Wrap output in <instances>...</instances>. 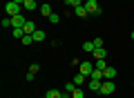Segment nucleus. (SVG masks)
Segmentation results:
<instances>
[{
    "label": "nucleus",
    "instance_id": "1",
    "mask_svg": "<svg viewBox=\"0 0 134 98\" xmlns=\"http://www.w3.org/2000/svg\"><path fill=\"white\" fill-rule=\"evenodd\" d=\"M5 11L9 14V18H14V16L23 14V5H18V2H14V0H9V2L5 5Z\"/></svg>",
    "mask_w": 134,
    "mask_h": 98
},
{
    "label": "nucleus",
    "instance_id": "2",
    "mask_svg": "<svg viewBox=\"0 0 134 98\" xmlns=\"http://www.w3.org/2000/svg\"><path fill=\"white\" fill-rule=\"evenodd\" d=\"M114 89H116L114 80H103V85H100V91H98V94H103V96H112V94H114Z\"/></svg>",
    "mask_w": 134,
    "mask_h": 98
},
{
    "label": "nucleus",
    "instance_id": "3",
    "mask_svg": "<svg viewBox=\"0 0 134 98\" xmlns=\"http://www.w3.org/2000/svg\"><path fill=\"white\" fill-rule=\"evenodd\" d=\"M78 71H81V74H85L87 78H92V74H94V62H90V60H83L81 65H78Z\"/></svg>",
    "mask_w": 134,
    "mask_h": 98
},
{
    "label": "nucleus",
    "instance_id": "4",
    "mask_svg": "<svg viewBox=\"0 0 134 98\" xmlns=\"http://www.w3.org/2000/svg\"><path fill=\"white\" fill-rule=\"evenodd\" d=\"M85 9L90 16H100V7H98L96 0H85Z\"/></svg>",
    "mask_w": 134,
    "mask_h": 98
},
{
    "label": "nucleus",
    "instance_id": "5",
    "mask_svg": "<svg viewBox=\"0 0 134 98\" xmlns=\"http://www.w3.org/2000/svg\"><path fill=\"white\" fill-rule=\"evenodd\" d=\"M100 85H103V80L90 78V83H87V89H90V91H100Z\"/></svg>",
    "mask_w": 134,
    "mask_h": 98
},
{
    "label": "nucleus",
    "instance_id": "6",
    "mask_svg": "<svg viewBox=\"0 0 134 98\" xmlns=\"http://www.w3.org/2000/svg\"><path fill=\"white\" fill-rule=\"evenodd\" d=\"M116 78V69L114 67H105V71H103V80H114Z\"/></svg>",
    "mask_w": 134,
    "mask_h": 98
},
{
    "label": "nucleus",
    "instance_id": "7",
    "mask_svg": "<svg viewBox=\"0 0 134 98\" xmlns=\"http://www.w3.org/2000/svg\"><path fill=\"white\" fill-rule=\"evenodd\" d=\"M25 22H27V20H25L23 14H18V16H14V18H11V25H14V27H25Z\"/></svg>",
    "mask_w": 134,
    "mask_h": 98
},
{
    "label": "nucleus",
    "instance_id": "8",
    "mask_svg": "<svg viewBox=\"0 0 134 98\" xmlns=\"http://www.w3.org/2000/svg\"><path fill=\"white\" fill-rule=\"evenodd\" d=\"M65 96V91H60V89H47V94H45V98H63Z\"/></svg>",
    "mask_w": 134,
    "mask_h": 98
},
{
    "label": "nucleus",
    "instance_id": "9",
    "mask_svg": "<svg viewBox=\"0 0 134 98\" xmlns=\"http://www.w3.org/2000/svg\"><path fill=\"white\" fill-rule=\"evenodd\" d=\"M23 9H27V11H36V9H38V0H25Z\"/></svg>",
    "mask_w": 134,
    "mask_h": 98
},
{
    "label": "nucleus",
    "instance_id": "10",
    "mask_svg": "<svg viewBox=\"0 0 134 98\" xmlns=\"http://www.w3.org/2000/svg\"><path fill=\"white\" fill-rule=\"evenodd\" d=\"M23 29H25V36H31V33L36 31V22H31V20H27Z\"/></svg>",
    "mask_w": 134,
    "mask_h": 98
},
{
    "label": "nucleus",
    "instance_id": "11",
    "mask_svg": "<svg viewBox=\"0 0 134 98\" xmlns=\"http://www.w3.org/2000/svg\"><path fill=\"white\" fill-rule=\"evenodd\" d=\"M31 36H34V40H36V42H43L45 38H47V33H45L43 29H36V31H34Z\"/></svg>",
    "mask_w": 134,
    "mask_h": 98
},
{
    "label": "nucleus",
    "instance_id": "12",
    "mask_svg": "<svg viewBox=\"0 0 134 98\" xmlns=\"http://www.w3.org/2000/svg\"><path fill=\"white\" fill-rule=\"evenodd\" d=\"M105 56H107V51L103 49V47H98V49H94V58H96V60H105Z\"/></svg>",
    "mask_w": 134,
    "mask_h": 98
},
{
    "label": "nucleus",
    "instance_id": "13",
    "mask_svg": "<svg viewBox=\"0 0 134 98\" xmlns=\"http://www.w3.org/2000/svg\"><path fill=\"white\" fill-rule=\"evenodd\" d=\"M40 16H47V18L52 16V7H49L47 2H43V5H40Z\"/></svg>",
    "mask_w": 134,
    "mask_h": 98
},
{
    "label": "nucleus",
    "instance_id": "14",
    "mask_svg": "<svg viewBox=\"0 0 134 98\" xmlns=\"http://www.w3.org/2000/svg\"><path fill=\"white\" fill-rule=\"evenodd\" d=\"M74 14H76L78 18H85V16H90V14H87V9H85V5H81V7H76V9H74Z\"/></svg>",
    "mask_w": 134,
    "mask_h": 98
},
{
    "label": "nucleus",
    "instance_id": "15",
    "mask_svg": "<svg viewBox=\"0 0 134 98\" xmlns=\"http://www.w3.org/2000/svg\"><path fill=\"white\" fill-rule=\"evenodd\" d=\"M94 49H96V47H94V42H90V40H87V42H83V51L94 54Z\"/></svg>",
    "mask_w": 134,
    "mask_h": 98
},
{
    "label": "nucleus",
    "instance_id": "16",
    "mask_svg": "<svg viewBox=\"0 0 134 98\" xmlns=\"http://www.w3.org/2000/svg\"><path fill=\"white\" fill-rule=\"evenodd\" d=\"M69 96H72V98H85V91H83L81 87H76L72 94H69Z\"/></svg>",
    "mask_w": 134,
    "mask_h": 98
},
{
    "label": "nucleus",
    "instance_id": "17",
    "mask_svg": "<svg viewBox=\"0 0 134 98\" xmlns=\"http://www.w3.org/2000/svg\"><path fill=\"white\" fill-rule=\"evenodd\" d=\"M11 33H14V38H23L25 36V29L23 27H14V29H11Z\"/></svg>",
    "mask_w": 134,
    "mask_h": 98
},
{
    "label": "nucleus",
    "instance_id": "18",
    "mask_svg": "<svg viewBox=\"0 0 134 98\" xmlns=\"http://www.w3.org/2000/svg\"><path fill=\"white\" fill-rule=\"evenodd\" d=\"M76 87H78L76 83H65V87H63V89H65V94H72V91H74Z\"/></svg>",
    "mask_w": 134,
    "mask_h": 98
},
{
    "label": "nucleus",
    "instance_id": "19",
    "mask_svg": "<svg viewBox=\"0 0 134 98\" xmlns=\"http://www.w3.org/2000/svg\"><path fill=\"white\" fill-rule=\"evenodd\" d=\"M85 80H87V76L78 71V74H76V78H74V83H76V85H83V83H85Z\"/></svg>",
    "mask_w": 134,
    "mask_h": 98
},
{
    "label": "nucleus",
    "instance_id": "20",
    "mask_svg": "<svg viewBox=\"0 0 134 98\" xmlns=\"http://www.w3.org/2000/svg\"><path fill=\"white\" fill-rule=\"evenodd\" d=\"M105 67H107V62H105V60H96V62H94V69H100V71H105Z\"/></svg>",
    "mask_w": 134,
    "mask_h": 98
},
{
    "label": "nucleus",
    "instance_id": "21",
    "mask_svg": "<svg viewBox=\"0 0 134 98\" xmlns=\"http://www.w3.org/2000/svg\"><path fill=\"white\" fill-rule=\"evenodd\" d=\"M65 5H72L74 9H76V7H81V5H85V2H83V0H65Z\"/></svg>",
    "mask_w": 134,
    "mask_h": 98
},
{
    "label": "nucleus",
    "instance_id": "22",
    "mask_svg": "<svg viewBox=\"0 0 134 98\" xmlns=\"http://www.w3.org/2000/svg\"><path fill=\"white\" fill-rule=\"evenodd\" d=\"M2 27L5 29H14V25H11V18L7 16V18H2Z\"/></svg>",
    "mask_w": 134,
    "mask_h": 98
},
{
    "label": "nucleus",
    "instance_id": "23",
    "mask_svg": "<svg viewBox=\"0 0 134 98\" xmlns=\"http://www.w3.org/2000/svg\"><path fill=\"white\" fill-rule=\"evenodd\" d=\"M31 42H36V40H34V36H23V45H31Z\"/></svg>",
    "mask_w": 134,
    "mask_h": 98
},
{
    "label": "nucleus",
    "instance_id": "24",
    "mask_svg": "<svg viewBox=\"0 0 134 98\" xmlns=\"http://www.w3.org/2000/svg\"><path fill=\"white\" fill-rule=\"evenodd\" d=\"M38 69H40L38 62H31V65H29V71H31V74H38Z\"/></svg>",
    "mask_w": 134,
    "mask_h": 98
},
{
    "label": "nucleus",
    "instance_id": "25",
    "mask_svg": "<svg viewBox=\"0 0 134 98\" xmlns=\"http://www.w3.org/2000/svg\"><path fill=\"white\" fill-rule=\"evenodd\" d=\"M92 78H96V80H103V71H100V69H94V74H92Z\"/></svg>",
    "mask_w": 134,
    "mask_h": 98
},
{
    "label": "nucleus",
    "instance_id": "26",
    "mask_svg": "<svg viewBox=\"0 0 134 98\" xmlns=\"http://www.w3.org/2000/svg\"><path fill=\"white\" fill-rule=\"evenodd\" d=\"M58 20H60V16H58V14H52V16H49V22H52V25H58Z\"/></svg>",
    "mask_w": 134,
    "mask_h": 98
},
{
    "label": "nucleus",
    "instance_id": "27",
    "mask_svg": "<svg viewBox=\"0 0 134 98\" xmlns=\"http://www.w3.org/2000/svg\"><path fill=\"white\" fill-rule=\"evenodd\" d=\"M94 47L98 49V47H103V38H94Z\"/></svg>",
    "mask_w": 134,
    "mask_h": 98
},
{
    "label": "nucleus",
    "instance_id": "28",
    "mask_svg": "<svg viewBox=\"0 0 134 98\" xmlns=\"http://www.w3.org/2000/svg\"><path fill=\"white\" fill-rule=\"evenodd\" d=\"M14 2H18V5H25V0H14Z\"/></svg>",
    "mask_w": 134,
    "mask_h": 98
},
{
    "label": "nucleus",
    "instance_id": "29",
    "mask_svg": "<svg viewBox=\"0 0 134 98\" xmlns=\"http://www.w3.org/2000/svg\"><path fill=\"white\" fill-rule=\"evenodd\" d=\"M63 98H72V96H67V94H65V96H63Z\"/></svg>",
    "mask_w": 134,
    "mask_h": 98
},
{
    "label": "nucleus",
    "instance_id": "30",
    "mask_svg": "<svg viewBox=\"0 0 134 98\" xmlns=\"http://www.w3.org/2000/svg\"><path fill=\"white\" fill-rule=\"evenodd\" d=\"M132 40H134V31H132Z\"/></svg>",
    "mask_w": 134,
    "mask_h": 98
},
{
    "label": "nucleus",
    "instance_id": "31",
    "mask_svg": "<svg viewBox=\"0 0 134 98\" xmlns=\"http://www.w3.org/2000/svg\"><path fill=\"white\" fill-rule=\"evenodd\" d=\"M132 85H134V80H132Z\"/></svg>",
    "mask_w": 134,
    "mask_h": 98
}]
</instances>
